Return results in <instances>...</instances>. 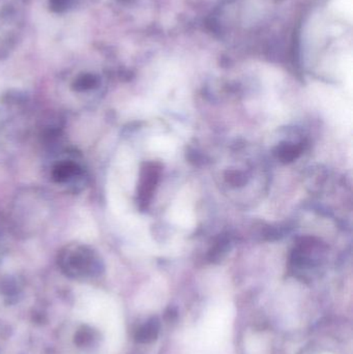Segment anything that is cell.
<instances>
[{"mask_svg":"<svg viewBox=\"0 0 353 354\" xmlns=\"http://www.w3.org/2000/svg\"><path fill=\"white\" fill-rule=\"evenodd\" d=\"M160 328H161V324H160L159 318L153 317L139 328L136 334V341L141 344H149L153 343V341L157 340L160 334Z\"/></svg>","mask_w":353,"mask_h":354,"instance_id":"cell-1","label":"cell"},{"mask_svg":"<svg viewBox=\"0 0 353 354\" xmlns=\"http://www.w3.org/2000/svg\"><path fill=\"white\" fill-rule=\"evenodd\" d=\"M93 338V332L91 330L87 328H83L82 330H79L77 333L76 337H75V342L79 345V346H83V345L88 344L91 342V339Z\"/></svg>","mask_w":353,"mask_h":354,"instance_id":"cell-2","label":"cell"},{"mask_svg":"<svg viewBox=\"0 0 353 354\" xmlns=\"http://www.w3.org/2000/svg\"><path fill=\"white\" fill-rule=\"evenodd\" d=\"M70 0H51L52 6L56 10H66L70 6Z\"/></svg>","mask_w":353,"mask_h":354,"instance_id":"cell-3","label":"cell"}]
</instances>
